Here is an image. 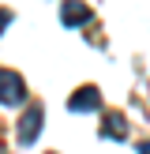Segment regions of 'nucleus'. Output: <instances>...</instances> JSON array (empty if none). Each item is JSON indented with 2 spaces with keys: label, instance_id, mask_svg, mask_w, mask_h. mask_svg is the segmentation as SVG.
<instances>
[{
  "label": "nucleus",
  "instance_id": "obj_1",
  "mask_svg": "<svg viewBox=\"0 0 150 154\" xmlns=\"http://www.w3.org/2000/svg\"><path fill=\"white\" fill-rule=\"evenodd\" d=\"M0 102L4 105H19L22 102V79L8 68H0Z\"/></svg>",
  "mask_w": 150,
  "mask_h": 154
},
{
  "label": "nucleus",
  "instance_id": "obj_2",
  "mask_svg": "<svg viewBox=\"0 0 150 154\" xmlns=\"http://www.w3.org/2000/svg\"><path fill=\"white\" fill-rule=\"evenodd\" d=\"M41 117H45V113L38 109V105L22 113V120H19V143H34V139H38V128H41Z\"/></svg>",
  "mask_w": 150,
  "mask_h": 154
},
{
  "label": "nucleus",
  "instance_id": "obj_3",
  "mask_svg": "<svg viewBox=\"0 0 150 154\" xmlns=\"http://www.w3.org/2000/svg\"><path fill=\"white\" fill-rule=\"evenodd\" d=\"M60 15H64V26H86L90 23V8L82 4V0H68Z\"/></svg>",
  "mask_w": 150,
  "mask_h": 154
},
{
  "label": "nucleus",
  "instance_id": "obj_4",
  "mask_svg": "<svg viewBox=\"0 0 150 154\" xmlns=\"http://www.w3.org/2000/svg\"><path fill=\"white\" fill-rule=\"evenodd\" d=\"M101 105V94H98V87H79L71 94V109H79V113H90V109H98Z\"/></svg>",
  "mask_w": 150,
  "mask_h": 154
},
{
  "label": "nucleus",
  "instance_id": "obj_5",
  "mask_svg": "<svg viewBox=\"0 0 150 154\" xmlns=\"http://www.w3.org/2000/svg\"><path fill=\"white\" fill-rule=\"evenodd\" d=\"M101 132H105V135H112V139H124V135H128V124H124V117H120V113H105Z\"/></svg>",
  "mask_w": 150,
  "mask_h": 154
},
{
  "label": "nucleus",
  "instance_id": "obj_6",
  "mask_svg": "<svg viewBox=\"0 0 150 154\" xmlns=\"http://www.w3.org/2000/svg\"><path fill=\"white\" fill-rule=\"evenodd\" d=\"M8 23H11V11H0V30H4Z\"/></svg>",
  "mask_w": 150,
  "mask_h": 154
}]
</instances>
